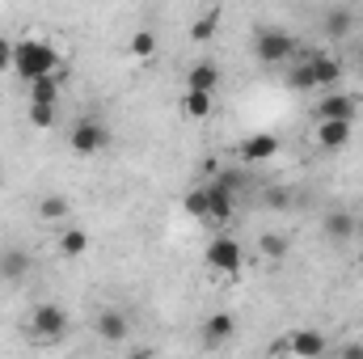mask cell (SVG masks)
Listing matches in <instances>:
<instances>
[{
    "instance_id": "obj_1",
    "label": "cell",
    "mask_w": 363,
    "mask_h": 359,
    "mask_svg": "<svg viewBox=\"0 0 363 359\" xmlns=\"http://www.w3.org/2000/svg\"><path fill=\"white\" fill-rule=\"evenodd\" d=\"M64 68V55L55 51V43L47 38H17L13 43V72L30 85L34 77H51Z\"/></svg>"
},
{
    "instance_id": "obj_2",
    "label": "cell",
    "mask_w": 363,
    "mask_h": 359,
    "mask_svg": "<svg viewBox=\"0 0 363 359\" xmlns=\"http://www.w3.org/2000/svg\"><path fill=\"white\" fill-rule=\"evenodd\" d=\"M296 55H300V43H296L291 30H283V26H262V30L254 34V60H258L262 68H283V64H291Z\"/></svg>"
},
{
    "instance_id": "obj_3",
    "label": "cell",
    "mask_w": 363,
    "mask_h": 359,
    "mask_svg": "<svg viewBox=\"0 0 363 359\" xmlns=\"http://www.w3.org/2000/svg\"><path fill=\"white\" fill-rule=\"evenodd\" d=\"M68 330H72V317H68V313H64V304H55V300L34 304V309H30V317H26V334H30L38 347L60 343Z\"/></svg>"
},
{
    "instance_id": "obj_4",
    "label": "cell",
    "mask_w": 363,
    "mask_h": 359,
    "mask_svg": "<svg viewBox=\"0 0 363 359\" xmlns=\"http://www.w3.org/2000/svg\"><path fill=\"white\" fill-rule=\"evenodd\" d=\"M68 144H72V153H77V157H97V153H106V148H110V127H106L101 118L85 114V118H77V123H72Z\"/></svg>"
},
{
    "instance_id": "obj_5",
    "label": "cell",
    "mask_w": 363,
    "mask_h": 359,
    "mask_svg": "<svg viewBox=\"0 0 363 359\" xmlns=\"http://www.w3.org/2000/svg\"><path fill=\"white\" fill-rule=\"evenodd\" d=\"M207 267L216 270V275H237L241 263H245V250H241V241L237 237H216L211 245H207Z\"/></svg>"
},
{
    "instance_id": "obj_6",
    "label": "cell",
    "mask_w": 363,
    "mask_h": 359,
    "mask_svg": "<svg viewBox=\"0 0 363 359\" xmlns=\"http://www.w3.org/2000/svg\"><path fill=\"white\" fill-rule=\"evenodd\" d=\"M351 136H355V123L351 118H317V127H313V140L325 153H342L351 144Z\"/></svg>"
},
{
    "instance_id": "obj_7",
    "label": "cell",
    "mask_w": 363,
    "mask_h": 359,
    "mask_svg": "<svg viewBox=\"0 0 363 359\" xmlns=\"http://www.w3.org/2000/svg\"><path fill=\"white\" fill-rule=\"evenodd\" d=\"M355 114H359V97L355 93H342V89L321 93L317 106H313V118H351L355 123Z\"/></svg>"
},
{
    "instance_id": "obj_8",
    "label": "cell",
    "mask_w": 363,
    "mask_h": 359,
    "mask_svg": "<svg viewBox=\"0 0 363 359\" xmlns=\"http://www.w3.org/2000/svg\"><path fill=\"white\" fill-rule=\"evenodd\" d=\"M279 351H287V355H300V359H317L330 351V343L317 334V330H291L287 334V343H279Z\"/></svg>"
},
{
    "instance_id": "obj_9",
    "label": "cell",
    "mask_w": 363,
    "mask_h": 359,
    "mask_svg": "<svg viewBox=\"0 0 363 359\" xmlns=\"http://www.w3.org/2000/svg\"><path fill=\"white\" fill-rule=\"evenodd\" d=\"M93 334H97L101 343H127L131 321H127V313H118V309H101V313L93 317Z\"/></svg>"
},
{
    "instance_id": "obj_10",
    "label": "cell",
    "mask_w": 363,
    "mask_h": 359,
    "mask_svg": "<svg viewBox=\"0 0 363 359\" xmlns=\"http://www.w3.org/2000/svg\"><path fill=\"white\" fill-rule=\"evenodd\" d=\"M203 190H207V220H211V224H228V220H233V207H237V194H233L228 186H220L216 178L207 182Z\"/></svg>"
},
{
    "instance_id": "obj_11",
    "label": "cell",
    "mask_w": 363,
    "mask_h": 359,
    "mask_svg": "<svg viewBox=\"0 0 363 359\" xmlns=\"http://www.w3.org/2000/svg\"><path fill=\"white\" fill-rule=\"evenodd\" d=\"M271 157H279V136L258 131V136H245V140H241V161L262 165V161H271Z\"/></svg>"
},
{
    "instance_id": "obj_12",
    "label": "cell",
    "mask_w": 363,
    "mask_h": 359,
    "mask_svg": "<svg viewBox=\"0 0 363 359\" xmlns=\"http://www.w3.org/2000/svg\"><path fill=\"white\" fill-rule=\"evenodd\" d=\"M30 267H34L30 250H21V245L0 250V279H4V283H21V279L30 275Z\"/></svg>"
},
{
    "instance_id": "obj_13",
    "label": "cell",
    "mask_w": 363,
    "mask_h": 359,
    "mask_svg": "<svg viewBox=\"0 0 363 359\" xmlns=\"http://www.w3.org/2000/svg\"><path fill=\"white\" fill-rule=\"evenodd\" d=\"M233 334H237V321H233V313H211V317L203 321V347H207V351L224 347Z\"/></svg>"
},
{
    "instance_id": "obj_14",
    "label": "cell",
    "mask_w": 363,
    "mask_h": 359,
    "mask_svg": "<svg viewBox=\"0 0 363 359\" xmlns=\"http://www.w3.org/2000/svg\"><path fill=\"white\" fill-rule=\"evenodd\" d=\"M287 72H283V81H287V89H296V93H313V89H321L317 85V72H313V64L304 60V51L291 60V64H283Z\"/></svg>"
},
{
    "instance_id": "obj_15",
    "label": "cell",
    "mask_w": 363,
    "mask_h": 359,
    "mask_svg": "<svg viewBox=\"0 0 363 359\" xmlns=\"http://www.w3.org/2000/svg\"><path fill=\"white\" fill-rule=\"evenodd\" d=\"M304 60L313 64V72H317V85H321V89H334V85H338L342 64H338L334 55H325V51H304Z\"/></svg>"
},
{
    "instance_id": "obj_16",
    "label": "cell",
    "mask_w": 363,
    "mask_h": 359,
    "mask_svg": "<svg viewBox=\"0 0 363 359\" xmlns=\"http://www.w3.org/2000/svg\"><path fill=\"white\" fill-rule=\"evenodd\" d=\"M220 81H224V72L211 64V60H199L190 72H186V89H203V93H216L220 89Z\"/></svg>"
},
{
    "instance_id": "obj_17",
    "label": "cell",
    "mask_w": 363,
    "mask_h": 359,
    "mask_svg": "<svg viewBox=\"0 0 363 359\" xmlns=\"http://www.w3.org/2000/svg\"><path fill=\"white\" fill-rule=\"evenodd\" d=\"M321 228H325V237H330V241H351V237H355V216H351V211H342V207H334V211H325Z\"/></svg>"
},
{
    "instance_id": "obj_18",
    "label": "cell",
    "mask_w": 363,
    "mask_h": 359,
    "mask_svg": "<svg viewBox=\"0 0 363 359\" xmlns=\"http://www.w3.org/2000/svg\"><path fill=\"white\" fill-rule=\"evenodd\" d=\"M85 250H89V233H85L81 224H64V233H60V254H64V258H85Z\"/></svg>"
},
{
    "instance_id": "obj_19",
    "label": "cell",
    "mask_w": 363,
    "mask_h": 359,
    "mask_svg": "<svg viewBox=\"0 0 363 359\" xmlns=\"http://www.w3.org/2000/svg\"><path fill=\"white\" fill-rule=\"evenodd\" d=\"M211 106H216V93H203V89L182 93V114H190V118H207Z\"/></svg>"
},
{
    "instance_id": "obj_20",
    "label": "cell",
    "mask_w": 363,
    "mask_h": 359,
    "mask_svg": "<svg viewBox=\"0 0 363 359\" xmlns=\"http://www.w3.org/2000/svg\"><path fill=\"white\" fill-rule=\"evenodd\" d=\"M287 250H291L287 233H262V237H258V254H262L267 263H283V258H287Z\"/></svg>"
},
{
    "instance_id": "obj_21",
    "label": "cell",
    "mask_w": 363,
    "mask_h": 359,
    "mask_svg": "<svg viewBox=\"0 0 363 359\" xmlns=\"http://www.w3.org/2000/svg\"><path fill=\"white\" fill-rule=\"evenodd\" d=\"M30 101H55V106H60V72L34 77V81H30Z\"/></svg>"
},
{
    "instance_id": "obj_22",
    "label": "cell",
    "mask_w": 363,
    "mask_h": 359,
    "mask_svg": "<svg viewBox=\"0 0 363 359\" xmlns=\"http://www.w3.org/2000/svg\"><path fill=\"white\" fill-rule=\"evenodd\" d=\"M68 211H72V207H68V199H64V194H47V199L38 203V216H43L47 224H64V220H68Z\"/></svg>"
},
{
    "instance_id": "obj_23",
    "label": "cell",
    "mask_w": 363,
    "mask_h": 359,
    "mask_svg": "<svg viewBox=\"0 0 363 359\" xmlns=\"http://www.w3.org/2000/svg\"><path fill=\"white\" fill-rule=\"evenodd\" d=\"M351 26H355L351 9H330V13H325V34H330V38H347Z\"/></svg>"
},
{
    "instance_id": "obj_24",
    "label": "cell",
    "mask_w": 363,
    "mask_h": 359,
    "mask_svg": "<svg viewBox=\"0 0 363 359\" xmlns=\"http://www.w3.org/2000/svg\"><path fill=\"white\" fill-rule=\"evenodd\" d=\"M127 51H131L135 60H152V55H157V34H152V30H135L131 43H127Z\"/></svg>"
},
{
    "instance_id": "obj_25",
    "label": "cell",
    "mask_w": 363,
    "mask_h": 359,
    "mask_svg": "<svg viewBox=\"0 0 363 359\" xmlns=\"http://www.w3.org/2000/svg\"><path fill=\"white\" fill-rule=\"evenodd\" d=\"M216 34H220V13H203V17L190 26V38H194V43H211Z\"/></svg>"
},
{
    "instance_id": "obj_26",
    "label": "cell",
    "mask_w": 363,
    "mask_h": 359,
    "mask_svg": "<svg viewBox=\"0 0 363 359\" xmlns=\"http://www.w3.org/2000/svg\"><path fill=\"white\" fill-rule=\"evenodd\" d=\"M30 127L51 131L55 127V101H30Z\"/></svg>"
},
{
    "instance_id": "obj_27",
    "label": "cell",
    "mask_w": 363,
    "mask_h": 359,
    "mask_svg": "<svg viewBox=\"0 0 363 359\" xmlns=\"http://www.w3.org/2000/svg\"><path fill=\"white\" fill-rule=\"evenodd\" d=\"M182 211L186 216H194V220H207V190L199 186V190H190L186 199H182Z\"/></svg>"
},
{
    "instance_id": "obj_28",
    "label": "cell",
    "mask_w": 363,
    "mask_h": 359,
    "mask_svg": "<svg viewBox=\"0 0 363 359\" xmlns=\"http://www.w3.org/2000/svg\"><path fill=\"white\" fill-rule=\"evenodd\" d=\"M9 68H13V38H4V34H0V77H4Z\"/></svg>"
},
{
    "instance_id": "obj_29",
    "label": "cell",
    "mask_w": 363,
    "mask_h": 359,
    "mask_svg": "<svg viewBox=\"0 0 363 359\" xmlns=\"http://www.w3.org/2000/svg\"><path fill=\"white\" fill-rule=\"evenodd\" d=\"M267 203H271V207H287V203H291V194H287V190H283V194L274 190V194H267Z\"/></svg>"
},
{
    "instance_id": "obj_30",
    "label": "cell",
    "mask_w": 363,
    "mask_h": 359,
    "mask_svg": "<svg viewBox=\"0 0 363 359\" xmlns=\"http://www.w3.org/2000/svg\"><path fill=\"white\" fill-rule=\"evenodd\" d=\"M342 355H347V359H363V343H347V347H342Z\"/></svg>"
}]
</instances>
